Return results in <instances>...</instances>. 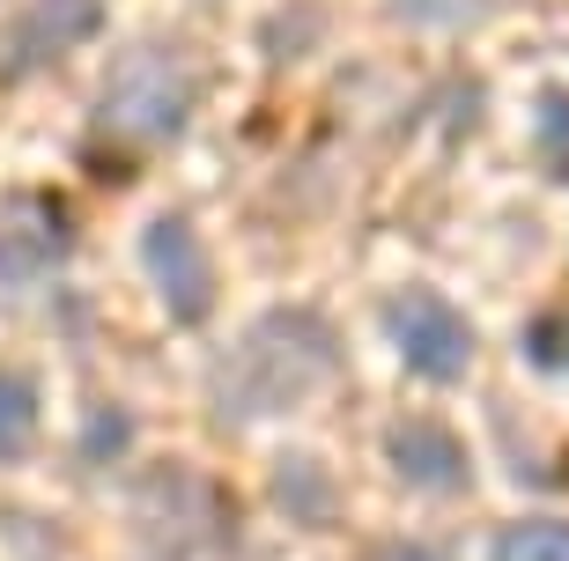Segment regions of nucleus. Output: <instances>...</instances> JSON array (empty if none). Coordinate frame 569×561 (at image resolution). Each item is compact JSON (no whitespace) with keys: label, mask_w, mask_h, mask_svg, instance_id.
<instances>
[{"label":"nucleus","mask_w":569,"mask_h":561,"mask_svg":"<svg viewBox=\"0 0 569 561\" xmlns=\"http://www.w3.org/2000/svg\"><path fill=\"white\" fill-rule=\"evenodd\" d=\"M362 561H451L443 547H429V540H392V547H370Z\"/></svg>","instance_id":"14"},{"label":"nucleus","mask_w":569,"mask_h":561,"mask_svg":"<svg viewBox=\"0 0 569 561\" xmlns=\"http://www.w3.org/2000/svg\"><path fill=\"white\" fill-rule=\"evenodd\" d=\"M38 443V377L0 362V465H16Z\"/></svg>","instance_id":"9"},{"label":"nucleus","mask_w":569,"mask_h":561,"mask_svg":"<svg viewBox=\"0 0 569 561\" xmlns=\"http://www.w3.org/2000/svg\"><path fill=\"white\" fill-rule=\"evenodd\" d=\"M333 377H340L333 318L303 311V303H281V311H267L252 333L230 348L214 399H222V414L259 421V414H289V407H303V399L326 392Z\"/></svg>","instance_id":"1"},{"label":"nucleus","mask_w":569,"mask_h":561,"mask_svg":"<svg viewBox=\"0 0 569 561\" xmlns=\"http://www.w3.org/2000/svg\"><path fill=\"white\" fill-rule=\"evenodd\" d=\"M526 354H532V370H555V377H569V318H532L526 325Z\"/></svg>","instance_id":"12"},{"label":"nucleus","mask_w":569,"mask_h":561,"mask_svg":"<svg viewBox=\"0 0 569 561\" xmlns=\"http://www.w3.org/2000/svg\"><path fill=\"white\" fill-rule=\"evenodd\" d=\"M503 8V0H392V16L415 22V30H473Z\"/></svg>","instance_id":"11"},{"label":"nucleus","mask_w":569,"mask_h":561,"mask_svg":"<svg viewBox=\"0 0 569 561\" xmlns=\"http://www.w3.org/2000/svg\"><path fill=\"white\" fill-rule=\"evenodd\" d=\"M385 458H392V473H400L415 495H466V488H473V458H466L459 429H443L437 414L392 421Z\"/></svg>","instance_id":"5"},{"label":"nucleus","mask_w":569,"mask_h":561,"mask_svg":"<svg viewBox=\"0 0 569 561\" xmlns=\"http://www.w3.org/2000/svg\"><path fill=\"white\" fill-rule=\"evenodd\" d=\"M141 267L148 281H156V295H163L170 325H208L214 311V259L208 244H200V229H192V214H156V222L141 229Z\"/></svg>","instance_id":"4"},{"label":"nucleus","mask_w":569,"mask_h":561,"mask_svg":"<svg viewBox=\"0 0 569 561\" xmlns=\"http://www.w3.org/2000/svg\"><path fill=\"white\" fill-rule=\"evenodd\" d=\"M274 502H281V518H296V524H340V480L318 465V458H303V451H289V458H274Z\"/></svg>","instance_id":"8"},{"label":"nucleus","mask_w":569,"mask_h":561,"mask_svg":"<svg viewBox=\"0 0 569 561\" xmlns=\"http://www.w3.org/2000/svg\"><path fill=\"white\" fill-rule=\"evenodd\" d=\"M540 126H548V163H555V178L569 186V97H548V104H540Z\"/></svg>","instance_id":"13"},{"label":"nucleus","mask_w":569,"mask_h":561,"mask_svg":"<svg viewBox=\"0 0 569 561\" xmlns=\"http://www.w3.org/2000/svg\"><path fill=\"white\" fill-rule=\"evenodd\" d=\"M192 104H200V67H192L178 44H133V52L111 60L104 82H97L89 126H97L104 141L156 148V141H178L192 126Z\"/></svg>","instance_id":"2"},{"label":"nucleus","mask_w":569,"mask_h":561,"mask_svg":"<svg viewBox=\"0 0 569 561\" xmlns=\"http://www.w3.org/2000/svg\"><path fill=\"white\" fill-rule=\"evenodd\" d=\"M104 30V0H30L16 22V38L0 44V67L8 74H38V67L82 52V38Z\"/></svg>","instance_id":"7"},{"label":"nucleus","mask_w":569,"mask_h":561,"mask_svg":"<svg viewBox=\"0 0 569 561\" xmlns=\"http://www.w3.org/2000/svg\"><path fill=\"white\" fill-rule=\"evenodd\" d=\"M385 333H392L400 362L422 377V384H459V377L473 370V325H466V311L451 295L422 289V281H407V289L385 295Z\"/></svg>","instance_id":"3"},{"label":"nucleus","mask_w":569,"mask_h":561,"mask_svg":"<svg viewBox=\"0 0 569 561\" xmlns=\"http://www.w3.org/2000/svg\"><path fill=\"white\" fill-rule=\"evenodd\" d=\"M67 259V214L44 192H8L0 200V289H30Z\"/></svg>","instance_id":"6"},{"label":"nucleus","mask_w":569,"mask_h":561,"mask_svg":"<svg viewBox=\"0 0 569 561\" xmlns=\"http://www.w3.org/2000/svg\"><path fill=\"white\" fill-rule=\"evenodd\" d=\"M488 561H569V518H510V524H496Z\"/></svg>","instance_id":"10"}]
</instances>
